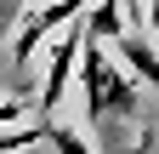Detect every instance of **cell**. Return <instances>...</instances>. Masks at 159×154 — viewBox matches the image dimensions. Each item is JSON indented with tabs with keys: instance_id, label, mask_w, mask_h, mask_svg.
Returning a JSON list of instances; mask_svg holds the SVG:
<instances>
[{
	"instance_id": "obj_1",
	"label": "cell",
	"mask_w": 159,
	"mask_h": 154,
	"mask_svg": "<svg viewBox=\"0 0 159 154\" xmlns=\"http://www.w3.org/2000/svg\"><path fill=\"white\" fill-rule=\"evenodd\" d=\"M136 103H142L136 74L119 69V57H108L102 40H85V114L102 126V120H114V114H131Z\"/></svg>"
},
{
	"instance_id": "obj_2",
	"label": "cell",
	"mask_w": 159,
	"mask_h": 154,
	"mask_svg": "<svg viewBox=\"0 0 159 154\" xmlns=\"http://www.w3.org/2000/svg\"><path fill=\"white\" fill-rule=\"evenodd\" d=\"M97 0H57V6H40V12H29V23H23V34H17V46H11V63H29L34 57V46L46 40L51 29H63V23H80V12H91Z\"/></svg>"
},
{
	"instance_id": "obj_3",
	"label": "cell",
	"mask_w": 159,
	"mask_h": 154,
	"mask_svg": "<svg viewBox=\"0 0 159 154\" xmlns=\"http://www.w3.org/2000/svg\"><path fill=\"white\" fill-rule=\"evenodd\" d=\"M80 46H85V17H80V23H68L63 40L51 46V69H46V86H40V114H51L57 103H63V86H68V74H74Z\"/></svg>"
},
{
	"instance_id": "obj_4",
	"label": "cell",
	"mask_w": 159,
	"mask_h": 154,
	"mask_svg": "<svg viewBox=\"0 0 159 154\" xmlns=\"http://www.w3.org/2000/svg\"><path fill=\"white\" fill-rule=\"evenodd\" d=\"M114 57H125V69L136 74V80H148L153 91H159V46H148L142 40V29H125V34H119V40H114Z\"/></svg>"
},
{
	"instance_id": "obj_5",
	"label": "cell",
	"mask_w": 159,
	"mask_h": 154,
	"mask_svg": "<svg viewBox=\"0 0 159 154\" xmlns=\"http://www.w3.org/2000/svg\"><path fill=\"white\" fill-rule=\"evenodd\" d=\"M34 137H46V126H17V131H0V154H11V148H23V143H34Z\"/></svg>"
},
{
	"instance_id": "obj_6",
	"label": "cell",
	"mask_w": 159,
	"mask_h": 154,
	"mask_svg": "<svg viewBox=\"0 0 159 154\" xmlns=\"http://www.w3.org/2000/svg\"><path fill=\"white\" fill-rule=\"evenodd\" d=\"M46 137H51L57 148H63V154H91L85 143H80V131H68V126H46Z\"/></svg>"
},
{
	"instance_id": "obj_7",
	"label": "cell",
	"mask_w": 159,
	"mask_h": 154,
	"mask_svg": "<svg viewBox=\"0 0 159 154\" xmlns=\"http://www.w3.org/2000/svg\"><path fill=\"white\" fill-rule=\"evenodd\" d=\"M23 114H29V103H0V126H29Z\"/></svg>"
},
{
	"instance_id": "obj_8",
	"label": "cell",
	"mask_w": 159,
	"mask_h": 154,
	"mask_svg": "<svg viewBox=\"0 0 159 154\" xmlns=\"http://www.w3.org/2000/svg\"><path fill=\"white\" fill-rule=\"evenodd\" d=\"M148 23H153V34H159V0H153V6H148Z\"/></svg>"
},
{
	"instance_id": "obj_9",
	"label": "cell",
	"mask_w": 159,
	"mask_h": 154,
	"mask_svg": "<svg viewBox=\"0 0 159 154\" xmlns=\"http://www.w3.org/2000/svg\"><path fill=\"white\" fill-rule=\"evenodd\" d=\"M11 6H17V0H0V23H6V17H11Z\"/></svg>"
}]
</instances>
